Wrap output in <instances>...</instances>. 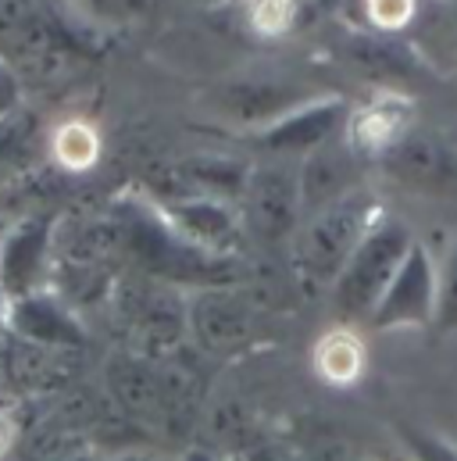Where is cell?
Here are the masks:
<instances>
[{"instance_id": "6da1fadb", "label": "cell", "mask_w": 457, "mask_h": 461, "mask_svg": "<svg viewBox=\"0 0 457 461\" xmlns=\"http://www.w3.org/2000/svg\"><path fill=\"white\" fill-rule=\"evenodd\" d=\"M125 232V254L136 261L139 276L165 283V286H236L239 279V258L215 254L197 247L175 230L157 204H136L121 215Z\"/></svg>"}, {"instance_id": "7a4b0ae2", "label": "cell", "mask_w": 457, "mask_h": 461, "mask_svg": "<svg viewBox=\"0 0 457 461\" xmlns=\"http://www.w3.org/2000/svg\"><path fill=\"white\" fill-rule=\"evenodd\" d=\"M379 215H382V204L364 186L308 212L293 232L297 276L315 290H333L350 254L357 250V243L375 226Z\"/></svg>"}, {"instance_id": "3957f363", "label": "cell", "mask_w": 457, "mask_h": 461, "mask_svg": "<svg viewBox=\"0 0 457 461\" xmlns=\"http://www.w3.org/2000/svg\"><path fill=\"white\" fill-rule=\"evenodd\" d=\"M411 247H415V236L400 219L386 212L375 219V226L364 232V240L357 243V250L350 254L346 268L333 286L336 308L346 322L368 319V312L375 308V301L382 297V290L390 286V279L397 276Z\"/></svg>"}, {"instance_id": "277c9868", "label": "cell", "mask_w": 457, "mask_h": 461, "mask_svg": "<svg viewBox=\"0 0 457 461\" xmlns=\"http://www.w3.org/2000/svg\"><path fill=\"white\" fill-rule=\"evenodd\" d=\"M436 290H440V272L433 254L415 240L408 258L400 261L397 276L368 312V326L375 333H400V330H433L436 322Z\"/></svg>"}, {"instance_id": "5b68a950", "label": "cell", "mask_w": 457, "mask_h": 461, "mask_svg": "<svg viewBox=\"0 0 457 461\" xmlns=\"http://www.w3.org/2000/svg\"><path fill=\"white\" fill-rule=\"evenodd\" d=\"M186 330L208 354L232 357L239 350L257 344L261 319L257 308L232 286H211L197 290L186 304Z\"/></svg>"}, {"instance_id": "8992f818", "label": "cell", "mask_w": 457, "mask_h": 461, "mask_svg": "<svg viewBox=\"0 0 457 461\" xmlns=\"http://www.w3.org/2000/svg\"><path fill=\"white\" fill-rule=\"evenodd\" d=\"M346 112L350 104L340 94H318L257 129H246V140L264 154H304L308 158L311 150L340 136Z\"/></svg>"}, {"instance_id": "52a82bcc", "label": "cell", "mask_w": 457, "mask_h": 461, "mask_svg": "<svg viewBox=\"0 0 457 461\" xmlns=\"http://www.w3.org/2000/svg\"><path fill=\"white\" fill-rule=\"evenodd\" d=\"M243 230H250L264 243H282L290 240L300 219H304V204H300V179L279 165H254L243 194Z\"/></svg>"}, {"instance_id": "ba28073f", "label": "cell", "mask_w": 457, "mask_h": 461, "mask_svg": "<svg viewBox=\"0 0 457 461\" xmlns=\"http://www.w3.org/2000/svg\"><path fill=\"white\" fill-rule=\"evenodd\" d=\"M411 129H415V101L393 86H382L364 104L346 112L340 140L357 161L379 165Z\"/></svg>"}, {"instance_id": "9c48e42d", "label": "cell", "mask_w": 457, "mask_h": 461, "mask_svg": "<svg viewBox=\"0 0 457 461\" xmlns=\"http://www.w3.org/2000/svg\"><path fill=\"white\" fill-rule=\"evenodd\" d=\"M379 168L422 197H457V150L440 136L426 129H411L382 161Z\"/></svg>"}, {"instance_id": "30bf717a", "label": "cell", "mask_w": 457, "mask_h": 461, "mask_svg": "<svg viewBox=\"0 0 457 461\" xmlns=\"http://www.w3.org/2000/svg\"><path fill=\"white\" fill-rule=\"evenodd\" d=\"M118 312L125 315L139 354L147 357L172 350L186 333V304H179L172 286L154 283L147 276H136L118 290Z\"/></svg>"}, {"instance_id": "8fae6325", "label": "cell", "mask_w": 457, "mask_h": 461, "mask_svg": "<svg viewBox=\"0 0 457 461\" xmlns=\"http://www.w3.org/2000/svg\"><path fill=\"white\" fill-rule=\"evenodd\" d=\"M165 212V219L183 232L186 240H193L204 250L239 258V236H243V219L228 208L226 197H211V194H183L172 197L168 204H157Z\"/></svg>"}, {"instance_id": "7c38bea8", "label": "cell", "mask_w": 457, "mask_h": 461, "mask_svg": "<svg viewBox=\"0 0 457 461\" xmlns=\"http://www.w3.org/2000/svg\"><path fill=\"white\" fill-rule=\"evenodd\" d=\"M7 326L18 340H29V344H43V347H61V350H72L86 340L76 312L68 301L54 297V294H43V290H32V294H22L11 301V312H7Z\"/></svg>"}, {"instance_id": "4fadbf2b", "label": "cell", "mask_w": 457, "mask_h": 461, "mask_svg": "<svg viewBox=\"0 0 457 461\" xmlns=\"http://www.w3.org/2000/svg\"><path fill=\"white\" fill-rule=\"evenodd\" d=\"M54 219H25L7 232L0 247V286L11 294H32L43 268H47V250L54 247Z\"/></svg>"}, {"instance_id": "5bb4252c", "label": "cell", "mask_w": 457, "mask_h": 461, "mask_svg": "<svg viewBox=\"0 0 457 461\" xmlns=\"http://www.w3.org/2000/svg\"><path fill=\"white\" fill-rule=\"evenodd\" d=\"M357 168H361V161L346 150V143L343 147L326 143V147L311 150L304 158V168L297 172L304 215L315 212V208H322V204H329V201H336L343 194H350V190H357L361 186Z\"/></svg>"}, {"instance_id": "9a60e30c", "label": "cell", "mask_w": 457, "mask_h": 461, "mask_svg": "<svg viewBox=\"0 0 457 461\" xmlns=\"http://www.w3.org/2000/svg\"><path fill=\"white\" fill-rule=\"evenodd\" d=\"M346 58L372 72V76H386V79H408V76H418L422 72V61L411 47L397 43L393 32H375L372 36H354L346 43Z\"/></svg>"}, {"instance_id": "2e32d148", "label": "cell", "mask_w": 457, "mask_h": 461, "mask_svg": "<svg viewBox=\"0 0 457 461\" xmlns=\"http://www.w3.org/2000/svg\"><path fill=\"white\" fill-rule=\"evenodd\" d=\"M364 340L350 330V326H336V330H329L318 344H315V354H311V361H315V372L326 379V383H333V386H350V383H357L361 379V372H364Z\"/></svg>"}, {"instance_id": "e0dca14e", "label": "cell", "mask_w": 457, "mask_h": 461, "mask_svg": "<svg viewBox=\"0 0 457 461\" xmlns=\"http://www.w3.org/2000/svg\"><path fill=\"white\" fill-rule=\"evenodd\" d=\"M50 161L65 172H90L101 161V132L86 118H68L50 132Z\"/></svg>"}, {"instance_id": "ac0fdd59", "label": "cell", "mask_w": 457, "mask_h": 461, "mask_svg": "<svg viewBox=\"0 0 457 461\" xmlns=\"http://www.w3.org/2000/svg\"><path fill=\"white\" fill-rule=\"evenodd\" d=\"M436 272H440V290H436L433 333L436 337H451V333H457V243L447 250V258L436 265Z\"/></svg>"}, {"instance_id": "d6986e66", "label": "cell", "mask_w": 457, "mask_h": 461, "mask_svg": "<svg viewBox=\"0 0 457 461\" xmlns=\"http://www.w3.org/2000/svg\"><path fill=\"white\" fill-rule=\"evenodd\" d=\"M300 0H250V25L261 36H282L293 29Z\"/></svg>"}, {"instance_id": "ffe728a7", "label": "cell", "mask_w": 457, "mask_h": 461, "mask_svg": "<svg viewBox=\"0 0 457 461\" xmlns=\"http://www.w3.org/2000/svg\"><path fill=\"white\" fill-rule=\"evenodd\" d=\"M418 0H368V22L375 32H397L411 22Z\"/></svg>"}, {"instance_id": "44dd1931", "label": "cell", "mask_w": 457, "mask_h": 461, "mask_svg": "<svg viewBox=\"0 0 457 461\" xmlns=\"http://www.w3.org/2000/svg\"><path fill=\"white\" fill-rule=\"evenodd\" d=\"M404 440L411 447L415 461H457V447L447 444L444 437L436 433H426V429H404Z\"/></svg>"}, {"instance_id": "7402d4cb", "label": "cell", "mask_w": 457, "mask_h": 461, "mask_svg": "<svg viewBox=\"0 0 457 461\" xmlns=\"http://www.w3.org/2000/svg\"><path fill=\"white\" fill-rule=\"evenodd\" d=\"M14 447H18V419H14V411H7L0 404V461L7 458Z\"/></svg>"}, {"instance_id": "603a6c76", "label": "cell", "mask_w": 457, "mask_h": 461, "mask_svg": "<svg viewBox=\"0 0 457 461\" xmlns=\"http://www.w3.org/2000/svg\"><path fill=\"white\" fill-rule=\"evenodd\" d=\"M108 461H168V458H161V455H154V451H139V447H132V451H118V455H112Z\"/></svg>"}, {"instance_id": "cb8c5ba5", "label": "cell", "mask_w": 457, "mask_h": 461, "mask_svg": "<svg viewBox=\"0 0 457 461\" xmlns=\"http://www.w3.org/2000/svg\"><path fill=\"white\" fill-rule=\"evenodd\" d=\"M43 461H101V458H94L90 451H58V455H50V458Z\"/></svg>"}, {"instance_id": "d4e9b609", "label": "cell", "mask_w": 457, "mask_h": 461, "mask_svg": "<svg viewBox=\"0 0 457 461\" xmlns=\"http://www.w3.org/2000/svg\"><path fill=\"white\" fill-rule=\"evenodd\" d=\"M179 461H222V458L215 451H208V447H190Z\"/></svg>"}]
</instances>
